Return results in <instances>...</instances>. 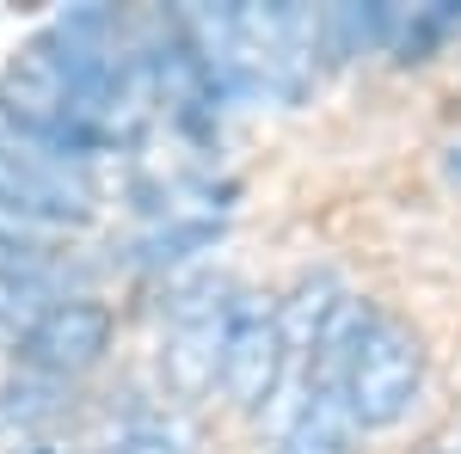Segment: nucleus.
Listing matches in <instances>:
<instances>
[{
  "label": "nucleus",
  "instance_id": "nucleus-12",
  "mask_svg": "<svg viewBox=\"0 0 461 454\" xmlns=\"http://www.w3.org/2000/svg\"><path fill=\"white\" fill-rule=\"evenodd\" d=\"M62 387H68V381H43V375H32V381H13L6 393H0V418H6V423H19V430L56 423L62 412H68Z\"/></svg>",
  "mask_w": 461,
  "mask_h": 454
},
{
  "label": "nucleus",
  "instance_id": "nucleus-4",
  "mask_svg": "<svg viewBox=\"0 0 461 454\" xmlns=\"http://www.w3.org/2000/svg\"><path fill=\"white\" fill-rule=\"evenodd\" d=\"M0 215L25 227H80L93 215V178L32 147L6 105H0Z\"/></svg>",
  "mask_w": 461,
  "mask_h": 454
},
{
  "label": "nucleus",
  "instance_id": "nucleus-10",
  "mask_svg": "<svg viewBox=\"0 0 461 454\" xmlns=\"http://www.w3.org/2000/svg\"><path fill=\"white\" fill-rule=\"evenodd\" d=\"M400 6L369 0V6H332L326 13V56H363V49H388Z\"/></svg>",
  "mask_w": 461,
  "mask_h": 454
},
{
  "label": "nucleus",
  "instance_id": "nucleus-2",
  "mask_svg": "<svg viewBox=\"0 0 461 454\" xmlns=\"http://www.w3.org/2000/svg\"><path fill=\"white\" fill-rule=\"evenodd\" d=\"M425 393V344L406 319L375 314V325L363 332V344L351 350L345 369V412L357 430H393L412 418Z\"/></svg>",
  "mask_w": 461,
  "mask_h": 454
},
{
  "label": "nucleus",
  "instance_id": "nucleus-6",
  "mask_svg": "<svg viewBox=\"0 0 461 454\" xmlns=\"http://www.w3.org/2000/svg\"><path fill=\"white\" fill-rule=\"evenodd\" d=\"M289 375V338H284V307L271 295H240L228 350H221V393L240 412H265Z\"/></svg>",
  "mask_w": 461,
  "mask_h": 454
},
{
  "label": "nucleus",
  "instance_id": "nucleus-11",
  "mask_svg": "<svg viewBox=\"0 0 461 454\" xmlns=\"http://www.w3.org/2000/svg\"><path fill=\"white\" fill-rule=\"evenodd\" d=\"M461 31V0H430V6H400L393 25V62H430L449 37Z\"/></svg>",
  "mask_w": 461,
  "mask_h": 454
},
{
  "label": "nucleus",
  "instance_id": "nucleus-13",
  "mask_svg": "<svg viewBox=\"0 0 461 454\" xmlns=\"http://www.w3.org/2000/svg\"><path fill=\"white\" fill-rule=\"evenodd\" d=\"M19 454H62V449H50V442H25Z\"/></svg>",
  "mask_w": 461,
  "mask_h": 454
},
{
  "label": "nucleus",
  "instance_id": "nucleus-5",
  "mask_svg": "<svg viewBox=\"0 0 461 454\" xmlns=\"http://www.w3.org/2000/svg\"><path fill=\"white\" fill-rule=\"evenodd\" d=\"M111 338H117V314L93 295H68V301H50L37 319L19 325L13 338V356L43 375V381H74L86 369H99L111 356Z\"/></svg>",
  "mask_w": 461,
  "mask_h": 454
},
{
  "label": "nucleus",
  "instance_id": "nucleus-1",
  "mask_svg": "<svg viewBox=\"0 0 461 454\" xmlns=\"http://www.w3.org/2000/svg\"><path fill=\"white\" fill-rule=\"evenodd\" d=\"M228 99L302 105L326 62V13L314 6H191L178 13Z\"/></svg>",
  "mask_w": 461,
  "mask_h": 454
},
{
  "label": "nucleus",
  "instance_id": "nucleus-8",
  "mask_svg": "<svg viewBox=\"0 0 461 454\" xmlns=\"http://www.w3.org/2000/svg\"><path fill=\"white\" fill-rule=\"evenodd\" d=\"M345 282L332 277V271H308V277L289 289V301H277L284 307V338H289V362L302 369L308 356H314V344L326 338V325L345 314Z\"/></svg>",
  "mask_w": 461,
  "mask_h": 454
},
{
  "label": "nucleus",
  "instance_id": "nucleus-3",
  "mask_svg": "<svg viewBox=\"0 0 461 454\" xmlns=\"http://www.w3.org/2000/svg\"><path fill=\"white\" fill-rule=\"evenodd\" d=\"M234 307H240V289L221 271H203V277L178 282L167 295V350H160V369L173 393L197 399L221 381V350H228V325H234Z\"/></svg>",
  "mask_w": 461,
  "mask_h": 454
},
{
  "label": "nucleus",
  "instance_id": "nucleus-9",
  "mask_svg": "<svg viewBox=\"0 0 461 454\" xmlns=\"http://www.w3.org/2000/svg\"><path fill=\"white\" fill-rule=\"evenodd\" d=\"M221 234H228L221 215H167L160 227H148L142 240L130 245V264H136V271H178V264H191L197 252H215Z\"/></svg>",
  "mask_w": 461,
  "mask_h": 454
},
{
  "label": "nucleus",
  "instance_id": "nucleus-7",
  "mask_svg": "<svg viewBox=\"0 0 461 454\" xmlns=\"http://www.w3.org/2000/svg\"><path fill=\"white\" fill-rule=\"evenodd\" d=\"M351 412L339 387H295L271 454H351Z\"/></svg>",
  "mask_w": 461,
  "mask_h": 454
}]
</instances>
